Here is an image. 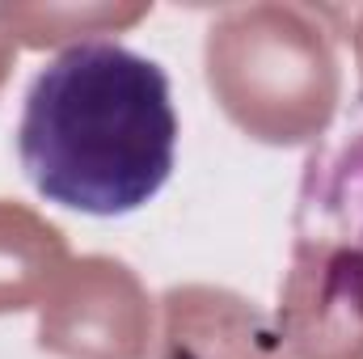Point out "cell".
Masks as SVG:
<instances>
[{
	"label": "cell",
	"mask_w": 363,
	"mask_h": 359,
	"mask_svg": "<svg viewBox=\"0 0 363 359\" xmlns=\"http://www.w3.org/2000/svg\"><path fill=\"white\" fill-rule=\"evenodd\" d=\"M17 157L47 203L101 220L140 211L178 165L169 72L110 38L64 47L26 89Z\"/></svg>",
	"instance_id": "6da1fadb"
},
{
	"label": "cell",
	"mask_w": 363,
	"mask_h": 359,
	"mask_svg": "<svg viewBox=\"0 0 363 359\" xmlns=\"http://www.w3.org/2000/svg\"><path fill=\"white\" fill-rule=\"evenodd\" d=\"M283 317L300 359L363 330V118L308 161Z\"/></svg>",
	"instance_id": "7a4b0ae2"
}]
</instances>
